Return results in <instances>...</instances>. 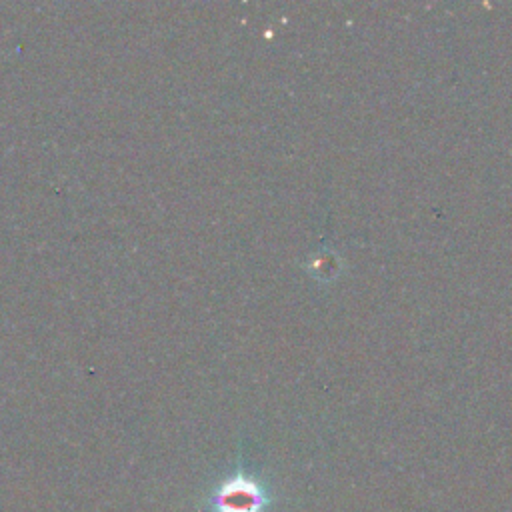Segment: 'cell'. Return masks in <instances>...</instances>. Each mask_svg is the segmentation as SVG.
<instances>
[{
	"mask_svg": "<svg viewBox=\"0 0 512 512\" xmlns=\"http://www.w3.org/2000/svg\"><path fill=\"white\" fill-rule=\"evenodd\" d=\"M266 502L262 486L244 474L224 480L212 494L214 512H264Z\"/></svg>",
	"mask_w": 512,
	"mask_h": 512,
	"instance_id": "6da1fadb",
	"label": "cell"
}]
</instances>
